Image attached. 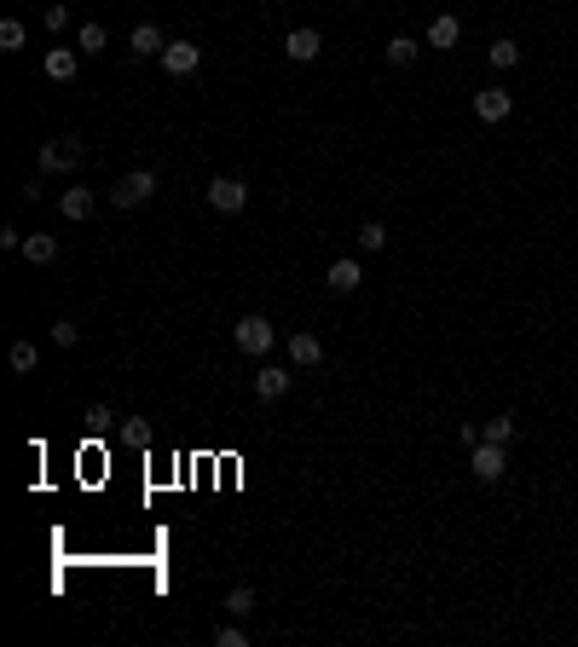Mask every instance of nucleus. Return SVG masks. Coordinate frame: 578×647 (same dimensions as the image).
Instances as JSON below:
<instances>
[{
    "instance_id": "f3484780",
    "label": "nucleus",
    "mask_w": 578,
    "mask_h": 647,
    "mask_svg": "<svg viewBox=\"0 0 578 647\" xmlns=\"http://www.w3.org/2000/svg\"><path fill=\"white\" fill-rule=\"evenodd\" d=\"M382 53H387V64H399V70H405V64H416V53H423V46H416L411 35H394V41L382 46Z\"/></svg>"
},
{
    "instance_id": "a211bd4d",
    "label": "nucleus",
    "mask_w": 578,
    "mask_h": 647,
    "mask_svg": "<svg viewBox=\"0 0 578 647\" xmlns=\"http://www.w3.org/2000/svg\"><path fill=\"white\" fill-rule=\"evenodd\" d=\"M486 64L492 70H514V64H521V46H514V41H492L486 46Z\"/></svg>"
},
{
    "instance_id": "9d476101",
    "label": "nucleus",
    "mask_w": 578,
    "mask_h": 647,
    "mask_svg": "<svg viewBox=\"0 0 578 647\" xmlns=\"http://www.w3.org/2000/svg\"><path fill=\"white\" fill-rule=\"evenodd\" d=\"M324 283H330L336 295H353L358 283H365V266H358V260H330V272H324Z\"/></svg>"
},
{
    "instance_id": "9b49d317",
    "label": "nucleus",
    "mask_w": 578,
    "mask_h": 647,
    "mask_svg": "<svg viewBox=\"0 0 578 647\" xmlns=\"http://www.w3.org/2000/svg\"><path fill=\"white\" fill-rule=\"evenodd\" d=\"M75 70H82V53H75V46H53V53H46V75H53V82H70Z\"/></svg>"
},
{
    "instance_id": "20e7f679",
    "label": "nucleus",
    "mask_w": 578,
    "mask_h": 647,
    "mask_svg": "<svg viewBox=\"0 0 578 647\" xmlns=\"http://www.w3.org/2000/svg\"><path fill=\"white\" fill-rule=\"evenodd\" d=\"M249 202V185L238 180V173H220V180H209V209L214 214H238Z\"/></svg>"
},
{
    "instance_id": "4468645a",
    "label": "nucleus",
    "mask_w": 578,
    "mask_h": 647,
    "mask_svg": "<svg viewBox=\"0 0 578 647\" xmlns=\"http://www.w3.org/2000/svg\"><path fill=\"white\" fill-rule=\"evenodd\" d=\"M255 393H260V399H284V393H289V370H278V365L255 370Z\"/></svg>"
},
{
    "instance_id": "1a4fd4ad",
    "label": "nucleus",
    "mask_w": 578,
    "mask_h": 647,
    "mask_svg": "<svg viewBox=\"0 0 578 647\" xmlns=\"http://www.w3.org/2000/svg\"><path fill=\"white\" fill-rule=\"evenodd\" d=\"M284 53L295 58V64H312V58L324 53V35H318V29H289V35H284Z\"/></svg>"
},
{
    "instance_id": "412c9836",
    "label": "nucleus",
    "mask_w": 578,
    "mask_h": 647,
    "mask_svg": "<svg viewBox=\"0 0 578 647\" xmlns=\"http://www.w3.org/2000/svg\"><path fill=\"white\" fill-rule=\"evenodd\" d=\"M6 365H12V370H18V376H29V370H35V347H29V341H12V353H6Z\"/></svg>"
},
{
    "instance_id": "f03ea898",
    "label": "nucleus",
    "mask_w": 578,
    "mask_h": 647,
    "mask_svg": "<svg viewBox=\"0 0 578 647\" xmlns=\"http://www.w3.org/2000/svg\"><path fill=\"white\" fill-rule=\"evenodd\" d=\"M82 156H87V145H82V139H46V145H41V173H75V168H82Z\"/></svg>"
},
{
    "instance_id": "b1692460",
    "label": "nucleus",
    "mask_w": 578,
    "mask_h": 647,
    "mask_svg": "<svg viewBox=\"0 0 578 647\" xmlns=\"http://www.w3.org/2000/svg\"><path fill=\"white\" fill-rule=\"evenodd\" d=\"M358 243H365V249H387V226H377V220L358 226Z\"/></svg>"
},
{
    "instance_id": "ddd939ff",
    "label": "nucleus",
    "mask_w": 578,
    "mask_h": 647,
    "mask_svg": "<svg viewBox=\"0 0 578 647\" xmlns=\"http://www.w3.org/2000/svg\"><path fill=\"white\" fill-rule=\"evenodd\" d=\"M128 46H133L139 58H162V46H168V35H162V29H156V24H139Z\"/></svg>"
},
{
    "instance_id": "2eb2a0df",
    "label": "nucleus",
    "mask_w": 578,
    "mask_h": 647,
    "mask_svg": "<svg viewBox=\"0 0 578 647\" xmlns=\"http://www.w3.org/2000/svg\"><path fill=\"white\" fill-rule=\"evenodd\" d=\"M457 41H463V24L451 18V12H440V18L428 24V46H446V53H451V46H457Z\"/></svg>"
},
{
    "instance_id": "dca6fc26",
    "label": "nucleus",
    "mask_w": 578,
    "mask_h": 647,
    "mask_svg": "<svg viewBox=\"0 0 578 647\" xmlns=\"http://www.w3.org/2000/svg\"><path fill=\"white\" fill-rule=\"evenodd\" d=\"M58 209H64V220H87L93 214V191L87 185H70V191L58 197Z\"/></svg>"
},
{
    "instance_id": "bb28decb",
    "label": "nucleus",
    "mask_w": 578,
    "mask_h": 647,
    "mask_svg": "<svg viewBox=\"0 0 578 647\" xmlns=\"http://www.w3.org/2000/svg\"><path fill=\"white\" fill-rule=\"evenodd\" d=\"M122 434H128V446H151V422H122Z\"/></svg>"
},
{
    "instance_id": "a878e982",
    "label": "nucleus",
    "mask_w": 578,
    "mask_h": 647,
    "mask_svg": "<svg viewBox=\"0 0 578 647\" xmlns=\"http://www.w3.org/2000/svg\"><path fill=\"white\" fill-rule=\"evenodd\" d=\"M214 642H220V647H249V630H238V624H226V630H214Z\"/></svg>"
},
{
    "instance_id": "f257e3e1",
    "label": "nucleus",
    "mask_w": 578,
    "mask_h": 647,
    "mask_svg": "<svg viewBox=\"0 0 578 647\" xmlns=\"http://www.w3.org/2000/svg\"><path fill=\"white\" fill-rule=\"evenodd\" d=\"M231 341H238V353H249V358H267L272 341H278V329L260 319V312H249V319L231 324Z\"/></svg>"
},
{
    "instance_id": "c85d7f7f",
    "label": "nucleus",
    "mask_w": 578,
    "mask_h": 647,
    "mask_svg": "<svg viewBox=\"0 0 578 647\" xmlns=\"http://www.w3.org/2000/svg\"><path fill=\"white\" fill-rule=\"evenodd\" d=\"M64 24H70V6H46V29H53V35H58Z\"/></svg>"
},
{
    "instance_id": "7ed1b4c3",
    "label": "nucleus",
    "mask_w": 578,
    "mask_h": 647,
    "mask_svg": "<svg viewBox=\"0 0 578 647\" xmlns=\"http://www.w3.org/2000/svg\"><path fill=\"white\" fill-rule=\"evenodd\" d=\"M151 191H156V173L151 168H133V173H122V180L111 185V202H116V209H139Z\"/></svg>"
},
{
    "instance_id": "6e6552de",
    "label": "nucleus",
    "mask_w": 578,
    "mask_h": 647,
    "mask_svg": "<svg viewBox=\"0 0 578 647\" xmlns=\"http://www.w3.org/2000/svg\"><path fill=\"white\" fill-rule=\"evenodd\" d=\"M509 110H514V93H504V87L475 93V116L480 122H509Z\"/></svg>"
},
{
    "instance_id": "5701e85b",
    "label": "nucleus",
    "mask_w": 578,
    "mask_h": 647,
    "mask_svg": "<svg viewBox=\"0 0 578 647\" xmlns=\"http://www.w3.org/2000/svg\"><path fill=\"white\" fill-rule=\"evenodd\" d=\"M18 46H24V24L6 18V24H0V53H18Z\"/></svg>"
},
{
    "instance_id": "4be33fe9",
    "label": "nucleus",
    "mask_w": 578,
    "mask_h": 647,
    "mask_svg": "<svg viewBox=\"0 0 578 647\" xmlns=\"http://www.w3.org/2000/svg\"><path fill=\"white\" fill-rule=\"evenodd\" d=\"M104 24H82V58H93V53H104Z\"/></svg>"
},
{
    "instance_id": "6ab92c4d",
    "label": "nucleus",
    "mask_w": 578,
    "mask_h": 647,
    "mask_svg": "<svg viewBox=\"0 0 578 647\" xmlns=\"http://www.w3.org/2000/svg\"><path fill=\"white\" fill-rule=\"evenodd\" d=\"M480 439H492V446H509V439H514V417H492V422H480Z\"/></svg>"
},
{
    "instance_id": "39448f33",
    "label": "nucleus",
    "mask_w": 578,
    "mask_h": 647,
    "mask_svg": "<svg viewBox=\"0 0 578 647\" xmlns=\"http://www.w3.org/2000/svg\"><path fill=\"white\" fill-rule=\"evenodd\" d=\"M468 468H475V480H504V468H509V456H504V446H492V439H480L475 451H468Z\"/></svg>"
},
{
    "instance_id": "cd10ccee",
    "label": "nucleus",
    "mask_w": 578,
    "mask_h": 647,
    "mask_svg": "<svg viewBox=\"0 0 578 647\" xmlns=\"http://www.w3.org/2000/svg\"><path fill=\"white\" fill-rule=\"evenodd\" d=\"M87 422H93V428H111L116 410H111V405H93V410H87Z\"/></svg>"
},
{
    "instance_id": "f8f14e48",
    "label": "nucleus",
    "mask_w": 578,
    "mask_h": 647,
    "mask_svg": "<svg viewBox=\"0 0 578 647\" xmlns=\"http://www.w3.org/2000/svg\"><path fill=\"white\" fill-rule=\"evenodd\" d=\"M24 260H29V266H53V260H58V238L29 231V238H24Z\"/></svg>"
},
{
    "instance_id": "393cba45",
    "label": "nucleus",
    "mask_w": 578,
    "mask_h": 647,
    "mask_svg": "<svg viewBox=\"0 0 578 647\" xmlns=\"http://www.w3.org/2000/svg\"><path fill=\"white\" fill-rule=\"evenodd\" d=\"M53 341H58V347H75V341H82V329H75V319H58V324H53Z\"/></svg>"
},
{
    "instance_id": "0eeeda50",
    "label": "nucleus",
    "mask_w": 578,
    "mask_h": 647,
    "mask_svg": "<svg viewBox=\"0 0 578 647\" xmlns=\"http://www.w3.org/2000/svg\"><path fill=\"white\" fill-rule=\"evenodd\" d=\"M197 64H202V46H191V41H168L162 46V70L168 75H197Z\"/></svg>"
},
{
    "instance_id": "423d86ee",
    "label": "nucleus",
    "mask_w": 578,
    "mask_h": 647,
    "mask_svg": "<svg viewBox=\"0 0 578 647\" xmlns=\"http://www.w3.org/2000/svg\"><path fill=\"white\" fill-rule=\"evenodd\" d=\"M289 365L295 370H318L324 365V341L312 336V329H295V336H289Z\"/></svg>"
},
{
    "instance_id": "aec40b11",
    "label": "nucleus",
    "mask_w": 578,
    "mask_h": 647,
    "mask_svg": "<svg viewBox=\"0 0 578 647\" xmlns=\"http://www.w3.org/2000/svg\"><path fill=\"white\" fill-rule=\"evenodd\" d=\"M255 607H260V602H255V590H249V583H238V590L226 595V613H238V619H249Z\"/></svg>"
}]
</instances>
